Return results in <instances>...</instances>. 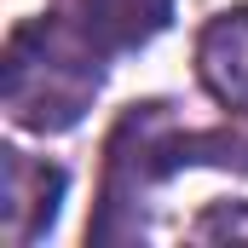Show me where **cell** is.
Here are the masks:
<instances>
[{
    "label": "cell",
    "instance_id": "cell-1",
    "mask_svg": "<svg viewBox=\"0 0 248 248\" xmlns=\"http://www.w3.org/2000/svg\"><path fill=\"white\" fill-rule=\"evenodd\" d=\"M104 69L110 63L98 52H87L52 12H41V17L17 23L12 41H6L0 104L29 133H63L93 110V98L104 87Z\"/></svg>",
    "mask_w": 248,
    "mask_h": 248
},
{
    "label": "cell",
    "instance_id": "cell-2",
    "mask_svg": "<svg viewBox=\"0 0 248 248\" xmlns=\"http://www.w3.org/2000/svg\"><path fill=\"white\" fill-rule=\"evenodd\" d=\"M46 12L58 17L87 52H98V58L110 63V58H127V52L150 46L168 29L173 0H52Z\"/></svg>",
    "mask_w": 248,
    "mask_h": 248
},
{
    "label": "cell",
    "instance_id": "cell-3",
    "mask_svg": "<svg viewBox=\"0 0 248 248\" xmlns=\"http://www.w3.org/2000/svg\"><path fill=\"white\" fill-rule=\"evenodd\" d=\"M58 202H63V168L35 162L23 150H6V162H0V231H6V243L17 248L35 243L52 225Z\"/></svg>",
    "mask_w": 248,
    "mask_h": 248
},
{
    "label": "cell",
    "instance_id": "cell-4",
    "mask_svg": "<svg viewBox=\"0 0 248 248\" xmlns=\"http://www.w3.org/2000/svg\"><path fill=\"white\" fill-rule=\"evenodd\" d=\"M196 75L214 93V104L248 116V6L208 17V29L196 35Z\"/></svg>",
    "mask_w": 248,
    "mask_h": 248
},
{
    "label": "cell",
    "instance_id": "cell-5",
    "mask_svg": "<svg viewBox=\"0 0 248 248\" xmlns=\"http://www.w3.org/2000/svg\"><path fill=\"white\" fill-rule=\"evenodd\" d=\"M196 243H248V202H219L190 225Z\"/></svg>",
    "mask_w": 248,
    "mask_h": 248
}]
</instances>
